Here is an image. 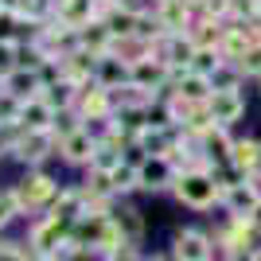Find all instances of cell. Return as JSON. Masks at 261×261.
<instances>
[{"label": "cell", "instance_id": "cell-3", "mask_svg": "<svg viewBox=\"0 0 261 261\" xmlns=\"http://www.w3.org/2000/svg\"><path fill=\"white\" fill-rule=\"evenodd\" d=\"M168 90L175 98L191 101V106H207L211 94H215V82H211V74H199V70H179V74H172Z\"/></svg>", "mask_w": 261, "mask_h": 261}, {"label": "cell", "instance_id": "cell-2", "mask_svg": "<svg viewBox=\"0 0 261 261\" xmlns=\"http://www.w3.org/2000/svg\"><path fill=\"white\" fill-rule=\"evenodd\" d=\"M74 109L82 121H101V117H113V90H106L101 82H82L74 98Z\"/></svg>", "mask_w": 261, "mask_h": 261}, {"label": "cell", "instance_id": "cell-8", "mask_svg": "<svg viewBox=\"0 0 261 261\" xmlns=\"http://www.w3.org/2000/svg\"><path fill=\"white\" fill-rule=\"evenodd\" d=\"M63 242H70V226L59 222V218H51V215L32 230V246H35V253H43V257H55V253L63 250Z\"/></svg>", "mask_w": 261, "mask_h": 261}, {"label": "cell", "instance_id": "cell-12", "mask_svg": "<svg viewBox=\"0 0 261 261\" xmlns=\"http://www.w3.org/2000/svg\"><path fill=\"white\" fill-rule=\"evenodd\" d=\"M172 257L175 261H211V238L199 230H179L172 238Z\"/></svg>", "mask_w": 261, "mask_h": 261}, {"label": "cell", "instance_id": "cell-21", "mask_svg": "<svg viewBox=\"0 0 261 261\" xmlns=\"http://www.w3.org/2000/svg\"><path fill=\"white\" fill-rule=\"evenodd\" d=\"M121 226V234H125V242H137L141 238V218H137V211H121L117 218H113Z\"/></svg>", "mask_w": 261, "mask_h": 261}, {"label": "cell", "instance_id": "cell-13", "mask_svg": "<svg viewBox=\"0 0 261 261\" xmlns=\"http://www.w3.org/2000/svg\"><path fill=\"white\" fill-rule=\"evenodd\" d=\"M55 141H59V137H55L51 129H39V133L23 129V137L16 141V148H12V152L20 156L23 164H39L47 152H51V144H55Z\"/></svg>", "mask_w": 261, "mask_h": 261}, {"label": "cell", "instance_id": "cell-15", "mask_svg": "<svg viewBox=\"0 0 261 261\" xmlns=\"http://www.w3.org/2000/svg\"><path fill=\"white\" fill-rule=\"evenodd\" d=\"M257 187L253 184H226L222 187V203L230 207V215L234 218H250V211H253V203H257Z\"/></svg>", "mask_w": 261, "mask_h": 261}, {"label": "cell", "instance_id": "cell-23", "mask_svg": "<svg viewBox=\"0 0 261 261\" xmlns=\"http://www.w3.org/2000/svg\"><path fill=\"white\" fill-rule=\"evenodd\" d=\"M20 211L23 207H20V199H16V191H0V226H8Z\"/></svg>", "mask_w": 261, "mask_h": 261}, {"label": "cell", "instance_id": "cell-29", "mask_svg": "<svg viewBox=\"0 0 261 261\" xmlns=\"http://www.w3.org/2000/svg\"><path fill=\"white\" fill-rule=\"evenodd\" d=\"M257 82H261V78H257Z\"/></svg>", "mask_w": 261, "mask_h": 261}, {"label": "cell", "instance_id": "cell-11", "mask_svg": "<svg viewBox=\"0 0 261 261\" xmlns=\"http://www.w3.org/2000/svg\"><path fill=\"white\" fill-rule=\"evenodd\" d=\"M98 0H55V23L63 28H86L90 20H98Z\"/></svg>", "mask_w": 261, "mask_h": 261}, {"label": "cell", "instance_id": "cell-4", "mask_svg": "<svg viewBox=\"0 0 261 261\" xmlns=\"http://www.w3.org/2000/svg\"><path fill=\"white\" fill-rule=\"evenodd\" d=\"M129 82H137L144 90H168L172 86V66L160 63L156 55H144V59L129 63Z\"/></svg>", "mask_w": 261, "mask_h": 261}, {"label": "cell", "instance_id": "cell-25", "mask_svg": "<svg viewBox=\"0 0 261 261\" xmlns=\"http://www.w3.org/2000/svg\"><path fill=\"white\" fill-rule=\"evenodd\" d=\"M0 261H28V253H20L16 246H0Z\"/></svg>", "mask_w": 261, "mask_h": 261}, {"label": "cell", "instance_id": "cell-16", "mask_svg": "<svg viewBox=\"0 0 261 261\" xmlns=\"http://www.w3.org/2000/svg\"><path fill=\"white\" fill-rule=\"evenodd\" d=\"M78 47L90 51V55H98V59L113 51V35H109L106 20H90L86 28H78Z\"/></svg>", "mask_w": 261, "mask_h": 261}, {"label": "cell", "instance_id": "cell-1", "mask_svg": "<svg viewBox=\"0 0 261 261\" xmlns=\"http://www.w3.org/2000/svg\"><path fill=\"white\" fill-rule=\"evenodd\" d=\"M175 195H179V203H187V207L207 211L222 199V184H218L215 172H207V168H187V172L175 175Z\"/></svg>", "mask_w": 261, "mask_h": 261}, {"label": "cell", "instance_id": "cell-24", "mask_svg": "<svg viewBox=\"0 0 261 261\" xmlns=\"http://www.w3.org/2000/svg\"><path fill=\"white\" fill-rule=\"evenodd\" d=\"M109 261H141V257H137V246H133V242H121L117 250L109 253Z\"/></svg>", "mask_w": 261, "mask_h": 261}, {"label": "cell", "instance_id": "cell-26", "mask_svg": "<svg viewBox=\"0 0 261 261\" xmlns=\"http://www.w3.org/2000/svg\"><path fill=\"white\" fill-rule=\"evenodd\" d=\"M250 222H253V230H261V199L253 203V211H250Z\"/></svg>", "mask_w": 261, "mask_h": 261}, {"label": "cell", "instance_id": "cell-18", "mask_svg": "<svg viewBox=\"0 0 261 261\" xmlns=\"http://www.w3.org/2000/svg\"><path fill=\"white\" fill-rule=\"evenodd\" d=\"M230 164L238 168V172L253 175L261 168V144L257 141H234V152H230Z\"/></svg>", "mask_w": 261, "mask_h": 261}, {"label": "cell", "instance_id": "cell-5", "mask_svg": "<svg viewBox=\"0 0 261 261\" xmlns=\"http://www.w3.org/2000/svg\"><path fill=\"white\" fill-rule=\"evenodd\" d=\"M137 172H141V187L144 191H164V187H175V164L172 156H144L137 164Z\"/></svg>", "mask_w": 261, "mask_h": 261}, {"label": "cell", "instance_id": "cell-14", "mask_svg": "<svg viewBox=\"0 0 261 261\" xmlns=\"http://www.w3.org/2000/svg\"><path fill=\"white\" fill-rule=\"evenodd\" d=\"M94 148H98V141H94V133H90L86 125L59 141V152H63V160H70V164H90L94 160Z\"/></svg>", "mask_w": 261, "mask_h": 261}, {"label": "cell", "instance_id": "cell-28", "mask_svg": "<svg viewBox=\"0 0 261 261\" xmlns=\"http://www.w3.org/2000/svg\"><path fill=\"white\" fill-rule=\"evenodd\" d=\"M152 4H160V0H152Z\"/></svg>", "mask_w": 261, "mask_h": 261}, {"label": "cell", "instance_id": "cell-10", "mask_svg": "<svg viewBox=\"0 0 261 261\" xmlns=\"http://www.w3.org/2000/svg\"><path fill=\"white\" fill-rule=\"evenodd\" d=\"M0 86L8 90L16 101H28V98H35V94H43V74H39V66H16V70L4 74Z\"/></svg>", "mask_w": 261, "mask_h": 261}, {"label": "cell", "instance_id": "cell-19", "mask_svg": "<svg viewBox=\"0 0 261 261\" xmlns=\"http://www.w3.org/2000/svg\"><path fill=\"white\" fill-rule=\"evenodd\" d=\"M242 66L230 63V59H222V66H218L215 74H211V82H215V90H242Z\"/></svg>", "mask_w": 261, "mask_h": 261}, {"label": "cell", "instance_id": "cell-6", "mask_svg": "<svg viewBox=\"0 0 261 261\" xmlns=\"http://www.w3.org/2000/svg\"><path fill=\"white\" fill-rule=\"evenodd\" d=\"M12 191H16V199H20V207L32 211V207H43V203L55 199V179L43 175V172H32V175H23Z\"/></svg>", "mask_w": 261, "mask_h": 261}, {"label": "cell", "instance_id": "cell-17", "mask_svg": "<svg viewBox=\"0 0 261 261\" xmlns=\"http://www.w3.org/2000/svg\"><path fill=\"white\" fill-rule=\"evenodd\" d=\"M94 82H101L106 90H117V86H125L129 82V63L121 59V55H101L98 59V70H94Z\"/></svg>", "mask_w": 261, "mask_h": 261}, {"label": "cell", "instance_id": "cell-27", "mask_svg": "<svg viewBox=\"0 0 261 261\" xmlns=\"http://www.w3.org/2000/svg\"><path fill=\"white\" fill-rule=\"evenodd\" d=\"M250 261H261V250H253V253H250Z\"/></svg>", "mask_w": 261, "mask_h": 261}, {"label": "cell", "instance_id": "cell-7", "mask_svg": "<svg viewBox=\"0 0 261 261\" xmlns=\"http://www.w3.org/2000/svg\"><path fill=\"white\" fill-rule=\"evenodd\" d=\"M55 113H59V109H55L43 94H35V98L20 101V109H16V125L39 133V129H51V125H55Z\"/></svg>", "mask_w": 261, "mask_h": 261}, {"label": "cell", "instance_id": "cell-22", "mask_svg": "<svg viewBox=\"0 0 261 261\" xmlns=\"http://www.w3.org/2000/svg\"><path fill=\"white\" fill-rule=\"evenodd\" d=\"M238 66H242V74H246V78H261V43H253L250 51L242 55Z\"/></svg>", "mask_w": 261, "mask_h": 261}, {"label": "cell", "instance_id": "cell-20", "mask_svg": "<svg viewBox=\"0 0 261 261\" xmlns=\"http://www.w3.org/2000/svg\"><path fill=\"white\" fill-rule=\"evenodd\" d=\"M121 160H125L121 148H113V144H98V148H94V160H90V172H113Z\"/></svg>", "mask_w": 261, "mask_h": 261}, {"label": "cell", "instance_id": "cell-9", "mask_svg": "<svg viewBox=\"0 0 261 261\" xmlns=\"http://www.w3.org/2000/svg\"><path fill=\"white\" fill-rule=\"evenodd\" d=\"M211 117H215V125H222V129H230L234 121L246 113V98H242V90H215L207 101Z\"/></svg>", "mask_w": 261, "mask_h": 261}]
</instances>
